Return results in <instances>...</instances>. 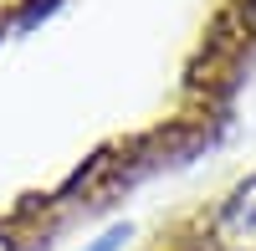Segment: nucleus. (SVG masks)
Here are the masks:
<instances>
[{
    "instance_id": "1",
    "label": "nucleus",
    "mask_w": 256,
    "mask_h": 251,
    "mask_svg": "<svg viewBox=\"0 0 256 251\" xmlns=\"http://www.w3.org/2000/svg\"><path fill=\"white\" fill-rule=\"evenodd\" d=\"M216 246L220 251H256V180H246L226 200V210L216 220Z\"/></svg>"
},
{
    "instance_id": "2",
    "label": "nucleus",
    "mask_w": 256,
    "mask_h": 251,
    "mask_svg": "<svg viewBox=\"0 0 256 251\" xmlns=\"http://www.w3.org/2000/svg\"><path fill=\"white\" fill-rule=\"evenodd\" d=\"M123 236H128V226H113V231L102 236V241H98L92 251H118V241H123Z\"/></svg>"
}]
</instances>
